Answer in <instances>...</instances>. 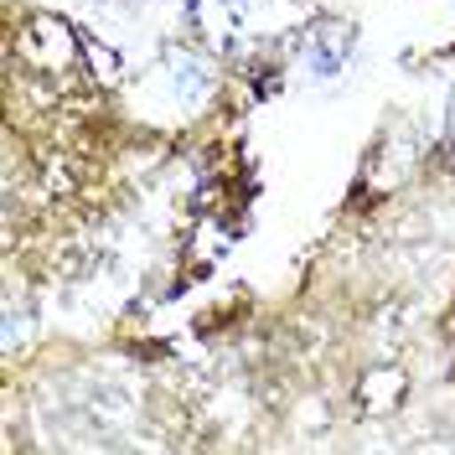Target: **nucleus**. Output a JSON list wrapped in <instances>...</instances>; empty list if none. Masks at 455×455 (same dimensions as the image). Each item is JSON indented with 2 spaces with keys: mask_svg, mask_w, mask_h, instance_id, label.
I'll use <instances>...</instances> for the list:
<instances>
[{
  "mask_svg": "<svg viewBox=\"0 0 455 455\" xmlns=\"http://www.w3.org/2000/svg\"><path fill=\"white\" fill-rule=\"evenodd\" d=\"M243 16H249V0H192V21L212 47H233Z\"/></svg>",
  "mask_w": 455,
  "mask_h": 455,
  "instance_id": "f257e3e1",
  "label": "nucleus"
}]
</instances>
